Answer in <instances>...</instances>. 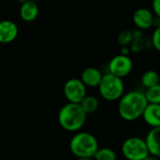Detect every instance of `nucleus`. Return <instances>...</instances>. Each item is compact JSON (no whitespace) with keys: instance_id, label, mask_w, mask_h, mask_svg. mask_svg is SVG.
<instances>
[{"instance_id":"nucleus-20","label":"nucleus","mask_w":160,"mask_h":160,"mask_svg":"<svg viewBox=\"0 0 160 160\" xmlns=\"http://www.w3.org/2000/svg\"><path fill=\"white\" fill-rule=\"evenodd\" d=\"M151 41H152V46H153L158 52H160V26H158V27L155 28L154 31H153L152 34Z\"/></svg>"},{"instance_id":"nucleus-24","label":"nucleus","mask_w":160,"mask_h":160,"mask_svg":"<svg viewBox=\"0 0 160 160\" xmlns=\"http://www.w3.org/2000/svg\"><path fill=\"white\" fill-rule=\"evenodd\" d=\"M142 160H155V159H154V158H152V157H150V156L148 155V156H146L145 158H143Z\"/></svg>"},{"instance_id":"nucleus-19","label":"nucleus","mask_w":160,"mask_h":160,"mask_svg":"<svg viewBox=\"0 0 160 160\" xmlns=\"http://www.w3.org/2000/svg\"><path fill=\"white\" fill-rule=\"evenodd\" d=\"M133 40V31L123 30L118 35V42L121 46H129Z\"/></svg>"},{"instance_id":"nucleus-2","label":"nucleus","mask_w":160,"mask_h":160,"mask_svg":"<svg viewBox=\"0 0 160 160\" xmlns=\"http://www.w3.org/2000/svg\"><path fill=\"white\" fill-rule=\"evenodd\" d=\"M87 120V114L79 104L70 103L64 105L58 112L59 125L66 131L76 132L81 129Z\"/></svg>"},{"instance_id":"nucleus-21","label":"nucleus","mask_w":160,"mask_h":160,"mask_svg":"<svg viewBox=\"0 0 160 160\" xmlns=\"http://www.w3.org/2000/svg\"><path fill=\"white\" fill-rule=\"evenodd\" d=\"M152 9L153 14H155L156 17L160 18V0H152Z\"/></svg>"},{"instance_id":"nucleus-7","label":"nucleus","mask_w":160,"mask_h":160,"mask_svg":"<svg viewBox=\"0 0 160 160\" xmlns=\"http://www.w3.org/2000/svg\"><path fill=\"white\" fill-rule=\"evenodd\" d=\"M133 70V61L128 55H117L108 63V72L121 78L126 77Z\"/></svg>"},{"instance_id":"nucleus-25","label":"nucleus","mask_w":160,"mask_h":160,"mask_svg":"<svg viewBox=\"0 0 160 160\" xmlns=\"http://www.w3.org/2000/svg\"><path fill=\"white\" fill-rule=\"evenodd\" d=\"M32 1H35V2H37V1H40V0H32Z\"/></svg>"},{"instance_id":"nucleus-15","label":"nucleus","mask_w":160,"mask_h":160,"mask_svg":"<svg viewBox=\"0 0 160 160\" xmlns=\"http://www.w3.org/2000/svg\"><path fill=\"white\" fill-rule=\"evenodd\" d=\"M140 81L142 86L148 89L160 83V77L157 72L153 70H148L145 72H143V74L141 75Z\"/></svg>"},{"instance_id":"nucleus-5","label":"nucleus","mask_w":160,"mask_h":160,"mask_svg":"<svg viewBox=\"0 0 160 160\" xmlns=\"http://www.w3.org/2000/svg\"><path fill=\"white\" fill-rule=\"evenodd\" d=\"M122 152L128 160H142L150 154L145 139L138 137L125 139L122 145Z\"/></svg>"},{"instance_id":"nucleus-17","label":"nucleus","mask_w":160,"mask_h":160,"mask_svg":"<svg viewBox=\"0 0 160 160\" xmlns=\"http://www.w3.org/2000/svg\"><path fill=\"white\" fill-rule=\"evenodd\" d=\"M144 95L148 103L160 104V83L146 89Z\"/></svg>"},{"instance_id":"nucleus-11","label":"nucleus","mask_w":160,"mask_h":160,"mask_svg":"<svg viewBox=\"0 0 160 160\" xmlns=\"http://www.w3.org/2000/svg\"><path fill=\"white\" fill-rule=\"evenodd\" d=\"M141 117L151 127L160 126V104L148 103Z\"/></svg>"},{"instance_id":"nucleus-4","label":"nucleus","mask_w":160,"mask_h":160,"mask_svg":"<svg viewBox=\"0 0 160 160\" xmlns=\"http://www.w3.org/2000/svg\"><path fill=\"white\" fill-rule=\"evenodd\" d=\"M97 88L99 89L101 97L109 102L119 100L124 93V84L122 78L110 72L103 74L102 80Z\"/></svg>"},{"instance_id":"nucleus-22","label":"nucleus","mask_w":160,"mask_h":160,"mask_svg":"<svg viewBox=\"0 0 160 160\" xmlns=\"http://www.w3.org/2000/svg\"><path fill=\"white\" fill-rule=\"evenodd\" d=\"M130 53V47L129 46H122L121 48V54L122 55H128Z\"/></svg>"},{"instance_id":"nucleus-3","label":"nucleus","mask_w":160,"mask_h":160,"mask_svg":"<svg viewBox=\"0 0 160 160\" xmlns=\"http://www.w3.org/2000/svg\"><path fill=\"white\" fill-rule=\"evenodd\" d=\"M98 148L96 138L89 132L76 133L70 141V150L77 158L92 157Z\"/></svg>"},{"instance_id":"nucleus-13","label":"nucleus","mask_w":160,"mask_h":160,"mask_svg":"<svg viewBox=\"0 0 160 160\" xmlns=\"http://www.w3.org/2000/svg\"><path fill=\"white\" fill-rule=\"evenodd\" d=\"M20 17L25 22L34 21L39 14V7L37 2L32 0H26L20 7Z\"/></svg>"},{"instance_id":"nucleus-1","label":"nucleus","mask_w":160,"mask_h":160,"mask_svg":"<svg viewBox=\"0 0 160 160\" xmlns=\"http://www.w3.org/2000/svg\"><path fill=\"white\" fill-rule=\"evenodd\" d=\"M148 105L144 92L139 91H132L123 93L119 99L118 112L122 119L132 122L142 116V113Z\"/></svg>"},{"instance_id":"nucleus-18","label":"nucleus","mask_w":160,"mask_h":160,"mask_svg":"<svg viewBox=\"0 0 160 160\" xmlns=\"http://www.w3.org/2000/svg\"><path fill=\"white\" fill-rule=\"evenodd\" d=\"M92 158L94 160H116L117 155L116 152L110 148H98Z\"/></svg>"},{"instance_id":"nucleus-8","label":"nucleus","mask_w":160,"mask_h":160,"mask_svg":"<svg viewBox=\"0 0 160 160\" xmlns=\"http://www.w3.org/2000/svg\"><path fill=\"white\" fill-rule=\"evenodd\" d=\"M153 13L146 8H139L133 14V22L139 30L151 28L153 26Z\"/></svg>"},{"instance_id":"nucleus-6","label":"nucleus","mask_w":160,"mask_h":160,"mask_svg":"<svg viewBox=\"0 0 160 160\" xmlns=\"http://www.w3.org/2000/svg\"><path fill=\"white\" fill-rule=\"evenodd\" d=\"M63 92L68 102L79 104L87 95V87L80 79L71 78L64 84Z\"/></svg>"},{"instance_id":"nucleus-14","label":"nucleus","mask_w":160,"mask_h":160,"mask_svg":"<svg viewBox=\"0 0 160 160\" xmlns=\"http://www.w3.org/2000/svg\"><path fill=\"white\" fill-rule=\"evenodd\" d=\"M80 107L82 108V109L85 111V113L88 114H92L93 112H95L98 108H99V100L97 97L93 96V95H86L82 101L79 103Z\"/></svg>"},{"instance_id":"nucleus-9","label":"nucleus","mask_w":160,"mask_h":160,"mask_svg":"<svg viewBox=\"0 0 160 160\" xmlns=\"http://www.w3.org/2000/svg\"><path fill=\"white\" fill-rule=\"evenodd\" d=\"M18 36V27L11 20L0 21V43H10Z\"/></svg>"},{"instance_id":"nucleus-12","label":"nucleus","mask_w":160,"mask_h":160,"mask_svg":"<svg viewBox=\"0 0 160 160\" xmlns=\"http://www.w3.org/2000/svg\"><path fill=\"white\" fill-rule=\"evenodd\" d=\"M149 153L160 157V126L152 127L145 138Z\"/></svg>"},{"instance_id":"nucleus-16","label":"nucleus","mask_w":160,"mask_h":160,"mask_svg":"<svg viewBox=\"0 0 160 160\" xmlns=\"http://www.w3.org/2000/svg\"><path fill=\"white\" fill-rule=\"evenodd\" d=\"M129 46H130V51L134 53H138L144 48L145 39H144V34L142 33L141 30L138 29L133 31V40Z\"/></svg>"},{"instance_id":"nucleus-10","label":"nucleus","mask_w":160,"mask_h":160,"mask_svg":"<svg viewBox=\"0 0 160 160\" xmlns=\"http://www.w3.org/2000/svg\"><path fill=\"white\" fill-rule=\"evenodd\" d=\"M103 74L101 71H99L95 67H88L84 69L80 75V80L84 83L86 87L96 88L99 86Z\"/></svg>"},{"instance_id":"nucleus-23","label":"nucleus","mask_w":160,"mask_h":160,"mask_svg":"<svg viewBox=\"0 0 160 160\" xmlns=\"http://www.w3.org/2000/svg\"><path fill=\"white\" fill-rule=\"evenodd\" d=\"M77 160H94L92 157H81V158H77Z\"/></svg>"}]
</instances>
